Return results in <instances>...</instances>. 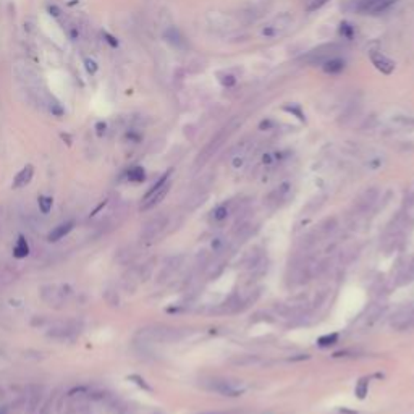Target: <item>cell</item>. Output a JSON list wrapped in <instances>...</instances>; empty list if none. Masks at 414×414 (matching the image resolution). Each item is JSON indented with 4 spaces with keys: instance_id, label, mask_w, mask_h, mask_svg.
I'll list each match as a JSON object with an SVG mask.
<instances>
[{
    "instance_id": "6da1fadb",
    "label": "cell",
    "mask_w": 414,
    "mask_h": 414,
    "mask_svg": "<svg viewBox=\"0 0 414 414\" xmlns=\"http://www.w3.org/2000/svg\"><path fill=\"white\" fill-rule=\"evenodd\" d=\"M314 265H316V261L312 257L306 254H296L287 267V285L292 288L304 285L314 277Z\"/></svg>"
},
{
    "instance_id": "7a4b0ae2",
    "label": "cell",
    "mask_w": 414,
    "mask_h": 414,
    "mask_svg": "<svg viewBox=\"0 0 414 414\" xmlns=\"http://www.w3.org/2000/svg\"><path fill=\"white\" fill-rule=\"evenodd\" d=\"M295 18L290 11H283V13L277 15L275 18H272L270 21H267L261 28V38L262 39H277L287 33V31L293 26Z\"/></svg>"
},
{
    "instance_id": "3957f363",
    "label": "cell",
    "mask_w": 414,
    "mask_h": 414,
    "mask_svg": "<svg viewBox=\"0 0 414 414\" xmlns=\"http://www.w3.org/2000/svg\"><path fill=\"white\" fill-rule=\"evenodd\" d=\"M170 191V172L159 178L157 183L147 191L146 196L143 197V204H141V211H149V209L156 207L157 204L164 199L167 196V193Z\"/></svg>"
},
{
    "instance_id": "277c9868",
    "label": "cell",
    "mask_w": 414,
    "mask_h": 414,
    "mask_svg": "<svg viewBox=\"0 0 414 414\" xmlns=\"http://www.w3.org/2000/svg\"><path fill=\"white\" fill-rule=\"evenodd\" d=\"M206 387L207 390L224 395V397H239L246 390V387L241 380H230V379H211Z\"/></svg>"
},
{
    "instance_id": "5b68a950",
    "label": "cell",
    "mask_w": 414,
    "mask_h": 414,
    "mask_svg": "<svg viewBox=\"0 0 414 414\" xmlns=\"http://www.w3.org/2000/svg\"><path fill=\"white\" fill-rule=\"evenodd\" d=\"M233 131H235V126L230 125V126H227V128L222 129L220 133L215 134L211 143H209L206 147H204L202 152L199 154V156H197V159H196V167H202L206 162H209L214 154H217V151L222 147V144H224L225 141H227L228 138H230V134H232Z\"/></svg>"
},
{
    "instance_id": "8992f818",
    "label": "cell",
    "mask_w": 414,
    "mask_h": 414,
    "mask_svg": "<svg viewBox=\"0 0 414 414\" xmlns=\"http://www.w3.org/2000/svg\"><path fill=\"white\" fill-rule=\"evenodd\" d=\"M379 197H380V189L377 186H367L359 196H357V199L355 202V207H353V212L357 214V215H362V217H366L369 212L374 211Z\"/></svg>"
},
{
    "instance_id": "52a82bcc",
    "label": "cell",
    "mask_w": 414,
    "mask_h": 414,
    "mask_svg": "<svg viewBox=\"0 0 414 414\" xmlns=\"http://www.w3.org/2000/svg\"><path fill=\"white\" fill-rule=\"evenodd\" d=\"M254 147H256V143L249 138L239 141V143L233 147V151L230 152V160H232V167L235 170L243 169V167L249 162L251 156L254 154Z\"/></svg>"
},
{
    "instance_id": "ba28073f",
    "label": "cell",
    "mask_w": 414,
    "mask_h": 414,
    "mask_svg": "<svg viewBox=\"0 0 414 414\" xmlns=\"http://www.w3.org/2000/svg\"><path fill=\"white\" fill-rule=\"evenodd\" d=\"M292 194H293V184L290 181H283L265 196L264 202L270 211H275V209H280L283 204H287Z\"/></svg>"
},
{
    "instance_id": "9c48e42d",
    "label": "cell",
    "mask_w": 414,
    "mask_h": 414,
    "mask_svg": "<svg viewBox=\"0 0 414 414\" xmlns=\"http://www.w3.org/2000/svg\"><path fill=\"white\" fill-rule=\"evenodd\" d=\"M414 325V304L400 306L390 316V327L393 330L403 332Z\"/></svg>"
},
{
    "instance_id": "30bf717a",
    "label": "cell",
    "mask_w": 414,
    "mask_h": 414,
    "mask_svg": "<svg viewBox=\"0 0 414 414\" xmlns=\"http://www.w3.org/2000/svg\"><path fill=\"white\" fill-rule=\"evenodd\" d=\"M212 181H214V178L211 175H207L202 178V181H199V184H196V188L191 191L189 199L186 201V207L189 211H194V209H197L204 201H206V197L209 196V191H211Z\"/></svg>"
},
{
    "instance_id": "8fae6325",
    "label": "cell",
    "mask_w": 414,
    "mask_h": 414,
    "mask_svg": "<svg viewBox=\"0 0 414 414\" xmlns=\"http://www.w3.org/2000/svg\"><path fill=\"white\" fill-rule=\"evenodd\" d=\"M207 23L214 31H219V33H225V31H230V29H235L239 26L237 16L220 13V11H212V13H209Z\"/></svg>"
},
{
    "instance_id": "7c38bea8",
    "label": "cell",
    "mask_w": 414,
    "mask_h": 414,
    "mask_svg": "<svg viewBox=\"0 0 414 414\" xmlns=\"http://www.w3.org/2000/svg\"><path fill=\"white\" fill-rule=\"evenodd\" d=\"M395 2H397V0H357L355 8L359 11V13L377 15V13H382V11L388 10Z\"/></svg>"
},
{
    "instance_id": "4fadbf2b",
    "label": "cell",
    "mask_w": 414,
    "mask_h": 414,
    "mask_svg": "<svg viewBox=\"0 0 414 414\" xmlns=\"http://www.w3.org/2000/svg\"><path fill=\"white\" fill-rule=\"evenodd\" d=\"M337 51H338V47L335 44H327V46H320L317 49H314V51H311L307 55H306V60L309 61V63H319V65H322L324 61H327L329 59L332 57H335L337 55Z\"/></svg>"
},
{
    "instance_id": "5bb4252c",
    "label": "cell",
    "mask_w": 414,
    "mask_h": 414,
    "mask_svg": "<svg viewBox=\"0 0 414 414\" xmlns=\"http://www.w3.org/2000/svg\"><path fill=\"white\" fill-rule=\"evenodd\" d=\"M256 230V225L254 222L248 217H243L241 220L237 222V225L233 228V239L237 241V243H243L246 241L252 233Z\"/></svg>"
},
{
    "instance_id": "9a60e30c",
    "label": "cell",
    "mask_w": 414,
    "mask_h": 414,
    "mask_svg": "<svg viewBox=\"0 0 414 414\" xmlns=\"http://www.w3.org/2000/svg\"><path fill=\"white\" fill-rule=\"evenodd\" d=\"M370 60H372V65L382 73V75H392L395 71V61L390 60L382 52H372L370 54Z\"/></svg>"
},
{
    "instance_id": "2e32d148",
    "label": "cell",
    "mask_w": 414,
    "mask_h": 414,
    "mask_svg": "<svg viewBox=\"0 0 414 414\" xmlns=\"http://www.w3.org/2000/svg\"><path fill=\"white\" fill-rule=\"evenodd\" d=\"M164 38L172 47H175V49H184L186 47V41H184L183 34L180 33V29L175 28V26L167 28L164 31Z\"/></svg>"
},
{
    "instance_id": "e0dca14e",
    "label": "cell",
    "mask_w": 414,
    "mask_h": 414,
    "mask_svg": "<svg viewBox=\"0 0 414 414\" xmlns=\"http://www.w3.org/2000/svg\"><path fill=\"white\" fill-rule=\"evenodd\" d=\"M317 233H319V237L320 239H327V238H330L333 237V235L337 233L338 230V222L335 217H327L325 220H322L320 224L317 225Z\"/></svg>"
},
{
    "instance_id": "ac0fdd59",
    "label": "cell",
    "mask_w": 414,
    "mask_h": 414,
    "mask_svg": "<svg viewBox=\"0 0 414 414\" xmlns=\"http://www.w3.org/2000/svg\"><path fill=\"white\" fill-rule=\"evenodd\" d=\"M320 241H322V239H320L317 230L314 228V230L307 232V233L304 235V237L299 238V241H298V248H299L302 252H307V251H311V249L316 248V246L320 243Z\"/></svg>"
},
{
    "instance_id": "d6986e66",
    "label": "cell",
    "mask_w": 414,
    "mask_h": 414,
    "mask_svg": "<svg viewBox=\"0 0 414 414\" xmlns=\"http://www.w3.org/2000/svg\"><path fill=\"white\" fill-rule=\"evenodd\" d=\"M165 225H167V217L165 215H159V217H156L152 222H149V224L146 225V230H144L146 238H156L157 235L164 230Z\"/></svg>"
},
{
    "instance_id": "ffe728a7",
    "label": "cell",
    "mask_w": 414,
    "mask_h": 414,
    "mask_svg": "<svg viewBox=\"0 0 414 414\" xmlns=\"http://www.w3.org/2000/svg\"><path fill=\"white\" fill-rule=\"evenodd\" d=\"M73 227H75V222H65V224H60L57 227H54L52 232L49 233L47 239L51 241V243H55V241H59L63 237H66V235L73 230Z\"/></svg>"
},
{
    "instance_id": "44dd1931",
    "label": "cell",
    "mask_w": 414,
    "mask_h": 414,
    "mask_svg": "<svg viewBox=\"0 0 414 414\" xmlns=\"http://www.w3.org/2000/svg\"><path fill=\"white\" fill-rule=\"evenodd\" d=\"M33 175H34V167L33 165H26L23 167V169L18 172V175L15 177L13 180V188H23L26 186V184L33 180Z\"/></svg>"
},
{
    "instance_id": "7402d4cb",
    "label": "cell",
    "mask_w": 414,
    "mask_h": 414,
    "mask_svg": "<svg viewBox=\"0 0 414 414\" xmlns=\"http://www.w3.org/2000/svg\"><path fill=\"white\" fill-rule=\"evenodd\" d=\"M322 68L325 73H329V75H338V73H342L345 70V60H342L340 57H332L327 61L322 63Z\"/></svg>"
},
{
    "instance_id": "603a6c76",
    "label": "cell",
    "mask_w": 414,
    "mask_h": 414,
    "mask_svg": "<svg viewBox=\"0 0 414 414\" xmlns=\"http://www.w3.org/2000/svg\"><path fill=\"white\" fill-rule=\"evenodd\" d=\"M401 215H403L406 222L413 220V217H414V189L406 193L405 199H403V207H401Z\"/></svg>"
},
{
    "instance_id": "cb8c5ba5",
    "label": "cell",
    "mask_w": 414,
    "mask_h": 414,
    "mask_svg": "<svg viewBox=\"0 0 414 414\" xmlns=\"http://www.w3.org/2000/svg\"><path fill=\"white\" fill-rule=\"evenodd\" d=\"M384 312H385V306L384 304H372L369 309V312H367V316H366V325L367 327H374L377 322L380 320V317L384 316Z\"/></svg>"
},
{
    "instance_id": "d4e9b609",
    "label": "cell",
    "mask_w": 414,
    "mask_h": 414,
    "mask_svg": "<svg viewBox=\"0 0 414 414\" xmlns=\"http://www.w3.org/2000/svg\"><path fill=\"white\" fill-rule=\"evenodd\" d=\"M413 280H414V257L405 265L403 269H401V272L398 274L397 283H398V285H405V283H410Z\"/></svg>"
},
{
    "instance_id": "484cf974",
    "label": "cell",
    "mask_w": 414,
    "mask_h": 414,
    "mask_svg": "<svg viewBox=\"0 0 414 414\" xmlns=\"http://www.w3.org/2000/svg\"><path fill=\"white\" fill-rule=\"evenodd\" d=\"M28 254H29V244H28L26 238H24L23 235H20L13 246V256L16 259H24V257H28Z\"/></svg>"
},
{
    "instance_id": "4316f807",
    "label": "cell",
    "mask_w": 414,
    "mask_h": 414,
    "mask_svg": "<svg viewBox=\"0 0 414 414\" xmlns=\"http://www.w3.org/2000/svg\"><path fill=\"white\" fill-rule=\"evenodd\" d=\"M228 214H230V207H228V204H220V206H217L211 212V217L209 219H211V222H214V224H222L224 220H227Z\"/></svg>"
},
{
    "instance_id": "83f0119b",
    "label": "cell",
    "mask_w": 414,
    "mask_h": 414,
    "mask_svg": "<svg viewBox=\"0 0 414 414\" xmlns=\"http://www.w3.org/2000/svg\"><path fill=\"white\" fill-rule=\"evenodd\" d=\"M357 256V246L356 244H350L347 248H343L340 251V264L342 265H347L351 261H355Z\"/></svg>"
},
{
    "instance_id": "f1b7e54d",
    "label": "cell",
    "mask_w": 414,
    "mask_h": 414,
    "mask_svg": "<svg viewBox=\"0 0 414 414\" xmlns=\"http://www.w3.org/2000/svg\"><path fill=\"white\" fill-rule=\"evenodd\" d=\"M228 248V239L225 237H222V235H219V237H214L211 239V251L214 252L215 256H220L222 252H225Z\"/></svg>"
},
{
    "instance_id": "f546056e",
    "label": "cell",
    "mask_w": 414,
    "mask_h": 414,
    "mask_svg": "<svg viewBox=\"0 0 414 414\" xmlns=\"http://www.w3.org/2000/svg\"><path fill=\"white\" fill-rule=\"evenodd\" d=\"M259 361H261V359H259L257 356H252V355H241V356L232 357V364H235V366H239V367L254 366V364H257Z\"/></svg>"
},
{
    "instance_id": "4dcf8cb0",
    "label": "cell",
    "mask_w": 414,
    "mask_h": 414,
    "mask_svg": "<svg viewBox=\"0 0 414 414\" xmlns=\"http://www.w3.org/2000/svg\"><path fill=\"white\" fill-rule=\"evenodd\" d=\"M126 178L131 183H143L146 180V170L143 169V167H139V165L131 167V169L128 170Z\"/></svg>"
},
{
    "instance_id": "1f68e13d",
    "label": "cell",
    "mask_w": 414,
    "mask_h": 414,
    "mask_svg": "<svg viewBox=\"0 0 414 414\" xmlns=\"http://www.w3.org/2000/svg\"><path fill=\"white\" fill-rule=\"evenodd\" d=\"M325 201V196H317V197H312L311 201L306 204V207L302 209V214L304 215H312L316 214L320 207H322V204Z\"/></svg>"
},
{
    "instance_id": "d6a6232c",
    "label": "cell",
    "mask_w": 414,
    "mask_h": 414,
    "mask_svg": "<svg viewBox=\"0 0 414 414\" xmlns=\"http://www.w3.org/2000/svg\"><path fill=\"white\" fill-rule=\"evenodd\" d=\"M46 109L49 110V112H51L52 115H55V117H61L65 114V110H63V107L60 106V104L55 101L54 97H51L49 99V102H47V106H46Z\"/></svg>"
},
{
    "instance_id": "836d02e7",
    "label": "cell",
    "mask_w": 414,
    "mask_h": 414,
    "mask_svg": "<svg viewBox=\"0 0 414 414\" xmlns=\"http://www.w3.org/2000/svg\"><path fill=\"white\" fill-rule=\"evenodd\" d=\"M393 123H397V125L405 126V128H414V117L397 115V117H393Z\"/></svg>"
},
{
    "instance_id": "e575fe53",
    "label": "cell",
    "mask_w": 414,
    "mask_h": 414,
    "mask_svg": "<svg viewBox=\"0 0 414 414\" xmlns=\"http://www.w3.org/2000/svg\"><path fill=\"white\" fill-rule=\"evenodd\" d=\"M39 209L42 214H49L51 212V209L54 206V199L51 196H39Z\"/></svg>"
},
{
    "instance_id": "d590c367",
    "label": "cell",
    "mask_w": 414,
    "mask_h": 414,
    "mask_svg": "<svg viewBox=\"0 0 414 414\" xmlns=\"http://www.w3.org/2000/svg\"><path fill=\"white\" fill-rule=\"evenodd\" d=\"M367 390H369V384H367V380H366V379H361V380L356 384L355 393L357 395V398H361V400H362V398H366Z\"/></svg>"
},
{
    "instance_id": "8d00e7d4",
    "label": "cell",
    "mask_w": 414,
    "mask_h": 414,
    "mask_svg": "<svg viewBox=\"0 0 414 414\" xmlns=\"http://www.w3.org/2000/svg\"><path fill=\"white\" fill-rule=\"evenodd\" d=\"M337 340H338V335L337 333H332V335H324V337H320L317 340V343H319V347H332V345H335L337 343Z\"/></svg>"
},
{
    "instance_id": "74e56055",
    "label": "cell",
    "mask_w": 414,
    "mask_h": 414,
    "mask_svg": "<svg viewBox=\"0 0 414 414\" xmlns=\"http://www.w3.org/2000/svg\"><path fill=\"white\" fill-rule=\"evenodd\" d=\"M340 34H342L343 38L351 39V38H353V34H355V28L351 26L350 23H342V24H340Z\"/></svg>"
},
{
    "instance_id": "f35d334b",
    "label": "cell",
    "mask_w": 414,
    "mask_h": 414,
    "mask_svg": "<svg viewBox=\"0 0 414 414\" xmlns=\"http://www.w3.org/2000/svg\"><path fill=\"white\" fill-rule=\"evenodd\" d=\"M84 68H86V71L89 73V75H96L97 70H99V65H97V61L94 59H84Z\"/></svg>"
},
{
    "instance_id": "ab89813d",
    "label": "cell",
    "mask_w": 414,
    "mask_h": 414,
    "mask_svg": "<svg viewBox=\"0 0 414 414\" xmlns=\"http://www.w3.org/2000/svg\"><path fill=\"white\" fill-rule=\"evenodd\" d=\"M366 165H367V169H370V170H377V169H380V167L384 165V159H382L380 156L369 157L367 162H366Z\"/></svg>"
},
{
    "instance_id": "60d3db41",
    "label": "cell",
    "mask_w": 414,
    "mask_h": 414,
    "mask_svg": "<svg viewBox=\"0 0 414 414\" xmlns=\"http://www.w3.org/2000/svg\"><path fill=\"white\" fill-rule=\"evenodd\" d=\"M128 380H131L134 382L136 385L141 387L143 390H147V392H151V387L146 384V380L143 379V377H139V375H136V374H131V375H128Z\"/></svg>"
},
{
    "instance_id": "b9f144b4",
    "label": "cell",
    "mask_w": 414,
    "mask_h": 414,
    "mask_svg": "<svg viewBox=\"0 0 414 414\" xmlns=\"http://www.w3.org/2000/svg\"><path fill=\"white\" fill-rule=\"evenodd\" d=\"M219 79L225 88H232V86L237 84V78H235L233 75H230V73H224V75H220Z\"/></svg>"
},
{
    "instance_id": "7bdbcfd3",
    "label": "cell",
    "mask_w": 414,
    "mask_h": 414,
    "mask_svg": "<svg viewBox=\"0 0 414 414\" xmlns=\"http://www.w3.org/2000/svg\"><path fill=\"white\" fill-rule=\"evenodd\" d=\"M330 0H311V3H309V7H307V11L309 13H312V11H317L324 7V5L329 3Z\"/></svg>"
},
{
    "instance_id": "ee69618b",
    "label": "cell",
    "mask_w": 414,
    "mask_h": 414,
    "mask_svg": "<svg viewBox=\"0 0 414 414\" xmlns=\"http://www.w3.org/2000/svg\"><path fill=\"white\" fill-rule=\"evenodd\" d=\"M102 38H104V41H106L110 47H118V41H117L112 34H109V33H106V31H104V33H102Z\"/></svg>"
},
{
    "instance_id": "f6af8a7d",
    "label": "cell",
    "mask_w": 414,
    "mask_h": 414,
    "mask_svg": "<svg viewBox=\"0 0 414 414\" xmlns=\"http://www.w3.org/2000/svg\"><path fill=\"white\" fill-rule=\"evenodd\" d=\"M327 298V290H319L317 295H316V299H314V306H320Z\"/></svg>"
},
{
    "instance_id": "bcb514c9",
    "label": "cell",
    "mask_w": 414,
    "mask_h": 414,
    "mask_svg": "<svg viewBox=\"0 0 414 414\" xmlns=\"http://www.w3.org/2000/svg\"><path fill=\"white\" fill-rule=\"evenodd\" d=\"M107 128L109 126H107L106 121H97L96 123V133H97V136H101V138H102V136L107 133Z\"/></svg>"
},
{
    "instance_id": "7dc6e473",
    "label": "cell",
    "mask_w": 414,
    "mask_h": 414,
    "mask_svg": "<svg viewBox=\"0 0 414 414\" xmlns=\"http://www.w3.org/2000/svg\"><path fill=\"white\" fill-rule=\"evenodd\" d=\"M49 13H51L54 18H60L61 11H60V8L57 7V5H49Z\"/></svg>"
},
{
    "instance_id": "c3c4849f",
    "label": "cell",
    "mask_w": 414,
    "mask_h": 414,
    "mask_svg": "<svg viewBox=\"0 0 414 414\" xmlns=\"http://www.w3.org/2000/svg\"><path fill=\"white\" fill-rule=\"evenodd\" d=\"M106 204H107V201H104V202H101V204H99V206H97V207L94 209V211L91 212V215H96V214H97L99 211H101V209H104V207H106Z\"/></svg>"
}]
</instances>
